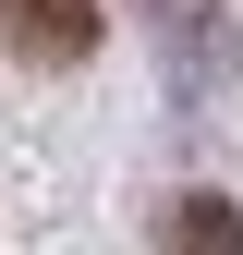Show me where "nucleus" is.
<instances>
[{"label": "nucleus", "instance_id": "f257e3e1", "mask_svg": "<svg viewBox=\"0 0 243 255\" xmlns=\"http://www.w3.org/2000/svg\"><path fill=\"white\" fill-rule=\"evenodd\" d=\"M0 49L37 61V73H73L98 49V0H0Z\"/></svg>", "mask_w": 243, "mask_h": 255}, {"label": "nucleus", "instance_id": "f03ea898", "mask_svg": "<svg viewBox=\"0 0 243 255\" xmlns=\"http://www.w3.org/2000/svg\"><path fill=\"white\" fill-rule=\"evenodd\" d=\"M158 231H182V243H243V219H231L219 195H182V207L158 219Z\"/></svg>", "mask_w": 243, "mask_h": 255}]
</instances>
